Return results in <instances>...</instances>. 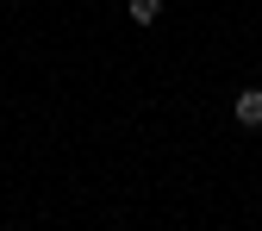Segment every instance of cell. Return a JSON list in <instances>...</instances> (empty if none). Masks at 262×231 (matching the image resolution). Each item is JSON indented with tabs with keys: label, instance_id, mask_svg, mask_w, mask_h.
<instances>
[{
	"label": "cell",
	"instance_id": "1",
	"mask_svg": "<svg viewBox=\"0 0 262 231\" xmlns=\"http://www.w3.org/2000/svg\"><path fill=\"white\" fill-rule=\"evenodd\" d=\"M231 119L244 125V131H262V88H244L237 100H231Z\"/></svg>",
	"mask_w": 262,
	"mask_h": 231
},
{
	"label": "cell",
	"instance_id": "2",
	"mask_svg": "<svg viewBox=\"0 0 262 231\" xmlns=\"http://www.w3.org/2000/svg\"><path fill=\"white\" fill-rule=\"evenodd\" d=\"M162 19V0H131V25H156Z\"/></svg>",
	"mask_w": 262,
	"mask_h": 231
},
{
	"label": "cell",
	"instance_id": "3",
	"mask_svg": "<svg viewBox=\"0 0 262 231\" xmlns=\"http://www.w3.org/2000/svg\"><path fill=\"white\" fill-rule=\"evenodd\" d=\"M0 25H7V19H0Z\"/></svg>",
	"mask_w": 262,
	"mask_h": 231
}]
</instances>
